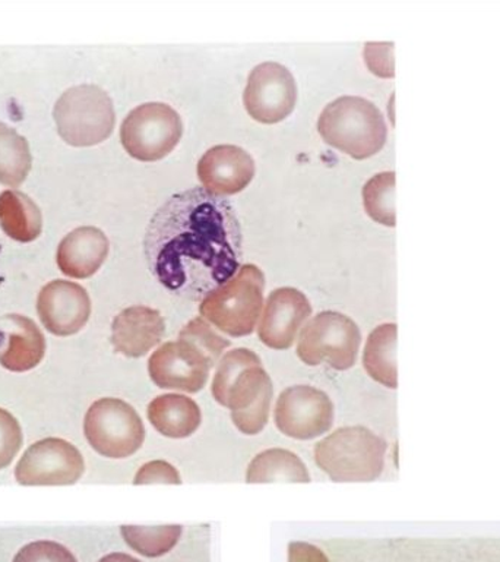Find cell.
<instances>
[{"mask_svg":"<svg viewBox=\"0 0 500 562\" xmlns=\"http://www.w3.org/2000/svg\"><path fill=\"white\" fill-rule=\"evenodd\" d=\"M211 394L228 408L232 425L243 435L261 434L270 420L274 385L262 360L253 350L239 347L219 359Z\"/></svg>","mask_w":500,"mask_h":562,"instance_id":"7a4b0ae2","label":"cell"},{"mask_svg":"<svg viewBox=\"0 0 500 562\" xmlns=\"http://www.w3.org/2000/svg\"><path fill=\"white\" fill-rule=\"evenodd\" d=\"M363 204L366 213L384 226H397L395 213V173L384 171L373 176L363 188Z\"/></svg>","mask_w":500,"mask_h":562,"instance_id":"484cf974","label":"cell"},{"mask_svg":"<svg viewBox=\"0 0 500 562\" xmlns=\"http://www.w3.org/2000/svg\"><path fill=\"white\" fill-rule=\"evenodd\" d=\"M53 116L61 138L73 147L103 143L112 135L116 123L112 99L90 83L65 91L57 100Z\"/></svg>","mask_w":500,"mask_h":562,"instance_id":"8992f818","label":"cell"},{"mask_svg":"<svg viewBox=\"0 0 500 562\" xmlns=\"http://www.w3.org/2000/svg\"><path fill=\"white\" fill-rule=\"evenodd\" d=\"M386 450L366 426H342L316 443L314 459L332 482H373L384 472Z\"/></svg>","mask_w":500,"mask_h":562,"instance_id":"277c9868","label":"cell"},{"mask_svg":"<svg viewBox=\"0 0 500 562\" xmlns=\"http://www.w3.org/2000/svg\"><path fill=\"white\" fill-rule=\"evenodd\" d=\"M180 485L182 476L173 464L166 460H151L140 465L134 477V485Z\"/></svg>","mask_w":500,"mask_h":562,"instance_id":"f546056e","label":"cell"},{"mask_svg":"<svg viewBox=\"0 0 500 562\" xmlns=\"http://www.w3.org/2000/svg\"><path fill=\"white\" fill-rule=\"evenodd\" d=\"M179 338L192 342L205 358L209 360L211 367H217L219 359L226 353L228 347L231 346L230 340L223 337L221 334L215 331L213 325L208 321L196 316L189 321L182 329H180Z\"/></svg>","mask_w":500,"mask_h":562,"instance_id":"4316f807","label":"cell"},{"mask_svg":"<svg viewBox=\"0 0 500 562\" xmlns=\"http://www.w3.org/2000/svg\"><path fill=\"white\" fill-rule=\"evenodd\" d=\"M109 255V239L100 228H75L57 249V266L72 279H88L103 266Z\"/></svg>","mask_w":500,"mask_h":562,"instance_id":"ac0fdd59","label":"cell"},{"mask_svg":"<svg viewBox=\"0 0 500 562\" xmlns=\"http://www.w3.org/2000/svg\"><path fill=\"white\" fill-rule=\"evenodd\" d=\"M30 145L13 127L0 122V183L18 188L31 170Z\"/></svg>","mask_w":500,"mask_h":562,"instance_id":"cb8c5ba5","label":"cell"},{"mask_svg":"<svg viewBox=\"0 0 500 562\" xmlns=\"http://www.w3.org/2000/svg\"><path fill=\"white\" fill-rule=\"evenodd\" d=\"M164 334L166 321L160 311L143 305L126 307L113 319V349L125 358H144L160 345Z\"/></svg>","mask_w":500,"mask_h":562,"instance_id":"e0dca14e","label":"cell"},{"mask_svg":"<svg viewBox=\"0 0 500 562\" xmlns=\"http://www.w3.org/2000/svg\"><path fill=\"white\" fill-rule=\"evenodd\" d=\"M265 276L253 263L241 266L232 279L202 299L200 314L230 337L250 336L261 319Z\"/></svg>","mask_w":500,"mask_h":562,"instance_id":"5b68a950","label":"cell"},{"mask_svg":"<svg viewBox=\"0 0 500 562\" xmlns=\"http://www.w3.org/2000/svg\"><path fill=\"white\" fill-rule=\"evenodd\" d=\"M24 435L20 422L11 412L0 407V470L7 469L20 452Z\"/></svg>","mask_w":500,"mask_h":562,"instance_id":"83f0119b","label":"cell"},{"mask_svg":"<svg viewBox=\"0 0 500 562\" xmlns=\"http://www.w3.org/2000/svg\"><path fill=\"white\" fill-rule=\"evenodd\" d=\"M248 483H309L310 473L296 452L285 448H268L250 461L246 470Z\"/></svg>","mask_w":500,"mask_h":562,"instance_id":"7402d4cb","label":"cell"},{"mask_svg":"<svg viewBox=\"0 0 500 562\" xmlns=\"http://www.w3.org/2000/svg\"><path fill=\"white\" fill-rule=\"evenodd\" d=\"M288 562H331L322 549L307 542L288 544Z\"/></svg>","mask_w":500,"mask_h":562,"instance_id":"1f68e13d","label":"cell"},{"mask_svg":"<svg viewBox=\"0 0 500 562\" xmlns=\"http://www.w3.org/2000/svg\"><path fill=\"white\" fill-rule=\"evenodd\" d=\"M13 331L9 336L8 347L0 355V364L11 372H29L42 363L46 355V338L33 319L24 315H8Z\"/></svg>","mask_w":500,"mask_h":562,"instance_id":"ffe728a7","label":"cell"},{"mask_svg":"<svg viewBox=\"0 0 500 562\" xmlns=\"http://www.w3.org/2000/svg\"><path fill=\"white\" fill-rule=\"evenodd\" d=\"M364 60L368 69L380 78H394V43H367Z\"/></svg>","mask_w":500,"mask_h":562,"instance_id":"4dcf8cb0","label":"cell"},{"mask_svg":"<svg viewBox=\"0 0 500 562\" xmlns=\"http://www.w3.org/2000/svg\"><path fill=\"white\" fill-rule=\"evenodd\" d=\"M397 324H382L368 334L363 350V368L367 375L386 389H398Z\"/></svg>","mask_w":500,"mask_h":562,"instance_id":"44dd1931","label":"cell"},{"mask_svg":"<svg viewBox=\"0 0 500 562\" xmlns=\"http://www.w3.org/2000/svg\"><path fill=\"white\" fill-rule=\"evenodd\" d=\"M325 143L354 160H366L385 147L388 138L384 114L362 97H340L328 104L318 119Z\"/></svg>","mask_w":500,"mask_h":562,"instance_id":"3957f363","label":"cell"},{"mask_svg":"<svg viewBox=\"0 0 500 562\" xmlns=\"http://www.w3.org/2000/svg\"><path fill=\"white\" fill-rule=\"evenodd\" d=\"M99 562H140L138 558L129 555V553L113 552L109 553L104 558H101Z\"/></svg>","mask_w":500,"mask_h":562,"instance_id":"d6a6232c","label":"cell"},{"mask_svg":"<svg viewBox=\"0 0 500 562\" xmlns=\"http://www.w3.org/2000/svg\"><path fill=\"white\" fill-rule=\"evenodd\" d=\"M37 312L48 333L59 337L73 336L90 319V294L73 281H50L38 293Z\"/></svg>","mask_w":500,"mask_h":562,"instance_id":"9a60e30c","label":"cell"},{"mask_svg":"<svg viewBox=\"0 0 500 562\" xmlns=\"http://www.w3.org/2000/svg\"><path fill=\"white\" fill-rule=\"evenodd\" d=\"M147 417L158 434L170 439L192 437L202 424L200 404L182 393L157 395L148 404Z\"/></svg>","mask_w":500,"mask_h":562,"instance_id":"d6986e66","label":"cell"},{"mask_svg":"<svg viewBox=\"0 0 500 562\" xmlns=\"http://www.w3.org/2000/svg\"><path fill=\"white\" fill-rule=\"evenodd\" d=\"M182 533L183 527L179 525L121 527L127 547L147 558H158L173 551Z\"/></svg>","mask_w":500,"mask_h":562,"instance_id":"d4e9b609","label":"cell"},{"mask_svg":"<svg viewBox=\"0 0 500 562\" xmlns=\"http://www.w3.org/2000/svg\"><path fill=\"white\" fill-rule=\"evenodd\" d=\"M12 562H78L64 544L53 540H37L18 551Z\"/></svg>","mask_w":500,"mask_h":562,"instance_id":"f1b7e54d","label":"cell"},{"mask_svg":"<svg viewBox=\"0 0 500 562\" xmlns=\"http://www.w3.org/2000/svg\"><path fill=\"white\" fill-rule=\"evenodd\" d=\"M144 252L162 288L202 301L240 270L243 233L230 202L192 188L170 196L152 215Z\"/></svg>","mask_w":500,"mask_h":562,"instance_id":"6da1fadb","label":"cell"},{"mask_svg":"<svg viewBox=\"0 0 500 562\" xmlns=\"http://www.w3.org/2000/svg\"><path fill=\"white\" fill-rule=\"evenodd\" d=\"M182 119L164 103H145L132 110L122 123L123 148L139 161L169 156L182 138Z\"/></svg>","mask_w":500,"mask_h":562,"instance_id":"9c48e42d","label":"cell"},{"mask_svg":"<svg viewBox=\"0 0 500 562\" xmlns=\"http://www.w3.org/2000/svg\"><path fill=\"white\" fill-rule=\"evenodd\" d=\"M311 315L309 299L294 288H280L268 296L258 324V337L272 350H288Z\"/></svg>","mask_w":500,"mask_h":562,"instance_id":"5bb4252c","label":"cell"},{"mask_svg":"<svg viewBox=\"0 0 500 562\" xmlns=\"http://www.w3.org/2000/svg\"><path fill=\"white\" fill-rule=\"evenodd\" d=\"M336 408L325 391L311 385H292L281 391L274 407L276 429L297 441H310L328 434Z\"/></svg>","mask_w":500,"mask_h":562,"instance_id":"30bf717a","label":"cell"},{"mask_svg":"<svg viewBox=\"0 0 500 562\" xmlns=\"http://www.w3.org/2000/svg\"><path fill=\"white\" fill-rule=\"evenodd\" d=\"M297 101L293 74L275 61L258 65L249 75L243 104L254 121L274 125L288 117Z\"/></svg>","mask_w":500,"mask_h":562,"instance_id":"4fadbf2b","label":"cell"},{"mask_svg":"<svg viewBox=\"0 0 500 562\" xmlns=\"http://www.w3.org/2000/svg\"><path fill=\"white\" fill-rule=\"evenodd\" d=\"M362 333L350 316L323 311L305 324L297 338V356L307 367L328 364L349 371L357 362Z\"/></svg>","mask_w":500,"mask_h":562,"instance_id":"52a82bcc","label":"cell"},{"mask_svg":"<svg viewBox=\"0 0 500 562\" xmlns=\"http://www.w3.org/2000/svg\"><path fill=\"white\" fill-rule=\"evenodd\" d=\"M86 472L81 451L61 438H44L26 448L15 468L25 486L73 485Z\"/></svg>","mask_w":500,"mask_h":562,"instance_id":"8fae6325","label":"cell"},{"mask_svg":"<svg viewBox=\"0 0 500 562\" xmlns=\"http://www.w3.org/2000/svg\"><path fill=\"white\" fill-rule=\"evenodd\" d=\"M209 360L192 342L178 338L157 347L148 359V375L158 389L196 394L211 375Z\"/></svg>","mask_w":500,"mask_h":562,"instance_id":"7c38bea8","label":"cell"},{"mask_svg":"<svg viewBox=\"0 0 500 562\" xmlns=\"http://www.w3.org/2000/svg\"><path fill=\"white\" fill-rule=\"evenodd\" d=\"M254 176V161L237 145H217L197 162V178L206 192L215 196L235 195L243 191Z\"/></svg>","mask_w":500,"mask_h":562,"instance_id":"2e32d148","label":"cell"},{"mask_svg":"<svg viewBox=\"0 0 500 562\" xmlns=\"http://www.w3.org/2000/svg\"><path fill=\"white\" fill-rule=\"evenodd\" d=\"M83 435L100 456L122 460L139 451L147 430L134 406L122 398L104 397L88 408L83 417Z\"/></svg>","mask_w":500,"mask_h":562,"instance_id":"ba28073f","label":"cell"},{"mask_svg":"<svg viewBox=\"0 0 500 562\" xmlns=\"http://www.w3.org/2000/svg\"><path fill=\"white\" fill-rule=\"evenodd\" d=\"M0 224L4 233L18 241H33L42 235V211L25 193H0Z\"/></svg>","mask_w":500,"mask_h":562,"instance_id":"603a6c76","label":"cell"}]
</instances>
